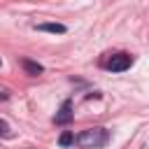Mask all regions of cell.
<instances>
[{
  "mask_svg": "<svg viewBox=\"0 0 149 149\" xmlns=\"http://www.w3.org/2000/svg\"><path fill=\"white\" fill-rule=\"evenodd\" d=\"M109 142V130L107 128H86L79 133L77 137V144L79 147H86V149H98V147H105Z\"/></svg>",
  "mask_w": 149,
  "mask_h": 149,
  "instance_id": "obj_1",
  "label": "cell"
},
{
  "mask_svg": "<svg viewBox=\"0 0 149 149\" xmlns=\"http://www.w3.org/2000/svg\"><path fill=\"white\" fill-rule=\"evenodd\" d=\"M130 65H133V56L130 54H114L107 61V70H112V72H123Z\"/></svg>",
  "mask_w": 149,
  "mask_h": 149,
  "instance_id": "obj_2",
  "label": "cell"
},
{
  "mask_svg": "<svg viewBox=\"0 0 149 149\" xmlns=\"http://www.w3.org/2000/svg\"><path fill=\"white\" fill-rule=\"evenodd\" d=\"M54 121H56V123H70V121H72V100H65V102L61 105V109H58V114L54 116Z\"/></svg>",
  "mask_w": 149,
  "mask_h": 149,
  "instance_id": "obj_3",
  "label": "cell"
},
{
  "mask_svg": "<svg viewBox=\"0 0 149 149\" xmlns=\"http://www.w3.org/2000/svg\"><path fill=\"white\" fill-rule=\"evenodd\" d=\"M21 65H23V70H26L28 74H35V77L44 72V68H42L40 63H35V61H28V58H23V61H21Z\"/></svg>",
  "mask_w": 149,
  "mask_h": 149,
  "instance_id": "obj_4",
  "label": "cell"
},
{
  "mask_svg": "<svg viewBox=\"0 0 149 149\" xmlns=\"http://www.w3.org/2000/svg\"><path fill=\"white\" fill-rule=\"evenodd\" d=\"M37 30H44V33H58V35H63L68 28L63 26V23H40V26H35Z\"/></svg>",
  "mask_w": 149,
  "mask_h": 149,
  "instance_id": "obj_5",
  "label": "cell"
},
{
  "mask_svg": "<svg viewBox=\"0 0 149 149\" xmlns=\"http://www.w3.org/2000/svg\"><path fill=\"white\" fill-rule=\"evenodd\" d=\"M72 142H74V135H72L70 130H65V133H61V137H58V144H61V147H70Z\"/></svg>",
  "mask_w": 149,
  "mask_h": 149,
  "instance_id": "obj_6",
  "label": "cell"
},
{
  "mask_svg": "<svg viewBox=\"0 0 149 149\" xmlns=\"http://www.w3.org/2000/svg\"><path fill=\"white\" fill-rule=\"evenodd\" d=\"M9 133V128H7V123L5 121H0V135H7Z\"/></svg>",
  "mask_w": 149,
  "mask_h": 149,
  "instance_id": "obj_7",
  "label": "cell"
},
{
  "mask_svg": "<svg viewBox=\"0 0 149 149\" xmlns=\"http://www.w3.org/2000/svg\"><path fill=\"white\" fill-rule=\"evenodd\" d=\"M0 63H2V61H0Z\"/></svg>",
  "mask_w": 149,
  "mask_h": 149,
  "instance_id": "obj_8",
  "label": "cell"
}]
</instances>
